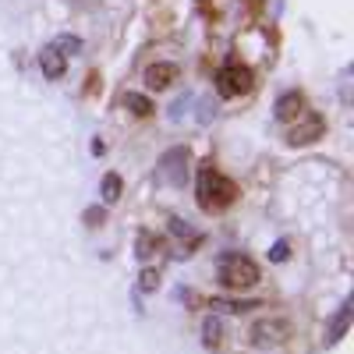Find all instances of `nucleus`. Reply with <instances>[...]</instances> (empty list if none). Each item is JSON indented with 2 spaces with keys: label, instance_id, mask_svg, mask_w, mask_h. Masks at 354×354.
<instances>
[{
  "label": "nucleus",
  "instance_id": "f257e3e1",
  "mask_svg": "<svg viewBox=\"0 0 354 354\" xmlns=\"http://www.w3.org/2000/svg\"><path fill=\"white\" fill-rule=\"evenodd\" d=\"M195 198L205 213H223L234 205V198H238V185L230 181V177H223L213 163H202L198 167V188H195Z\"/></svg>",
  "mask_w": 354,
  "mask_h": 354
},
{
  "label": "nucleus",
  "instance_id": "f03ea898",
  "mask_svg": "<svg viewBox=\"0 0 354 354\" xmlns=\"http://www.w3.org/2000/svg\"><path fill=\"white\" fill-rule=\"evenodd\" d=\"M220 283L227 290H252L259 283V266L252 259H245V255H234L230 252L220 262Z\"/></svg>",
  "mask_w": 354,
  "mask_h": 354
},
{
  "label": "nucleus",
  "instance_id": "7ed1b4c3",
  "mask_svg": "<svg viewBox=\"0 0 354 354\" xmlns=\"http://www.w3.org/2000/svg\"><path fill=\"white\" fill-rule=\"evenodd\" d=\"M252 88V71L241 68V64H227L216 71V93L223 100H234V96H245Z\"/></svg>",
  "mask_w": 354,
  "mask_h": 354
},
{
  "label": "nucleus",
  "instance_id": "20e7f679",
  "mask_svg": "<svg viewBox=\"0 0 354 354\" xmlns=\"http://www.w3.org/2000/svg\"><path fill=\"white\" fill-rule=\"evenodd\" d=\"M290 337V322L287 319H262L252 326V344L259 347H277Z\"/></svg>",
  "mask_w": 354,
  "mask_h": 354
},
{
  "label": "nucleus",
  "instance_id": "39448f33",
  "mask_svg": "<svg viewBox=\"0 0 354 354\" xmlns=\"http://www.w3.org/2000/svg\"><path fill=\"white\" fill-rule=\"evenodd\" d=\"M185 163H188V149H174L160 160V181L167 185H185Z\"/></svg>",
  "mask_w": 354,
  "mask_h": 354
},
{
  "label": "nucleus",
  "instance_id": "423d86ee",
  "mask_svg": "<svg viewBox=\"0 0 354 354\" xmlns=\"http://www.w3.org/2000/svg\"><path fill=\"white\" fill-rule=\"evenodd\" d=\"M319 135H322V117L319 113H301L298 128L290 131V145H312V142H319Z\"/></svg>",
  "mask_w": 354,
  "mask_h": 354
},
{
  "label": "nucleus",
  "instance_id": "0eeeda50",
  "mask_svg": "<svg viewBox=\"0 0 354 354\" xmlns=\"http://www.w3.org/2000/svg\"><path fill=\"white\" fill-rule=\"evenodd\" d=\"M301 110H305V100L298 93H287V96L277 100V121L290 124V121H298V117H301Z\"/></svg>",
  "mask_w": 354,
  "mask_h": 354
},
{
  "label": "nucleus",
  "instance_id": "6e6552de",
  "mask_svg": "<svg viewBox=\"0 0 354 354\" xmlns=\"http://www.w3.org/2000/svg\"><path fill=\"white\" fill-rule=\"evenodd\" d=\"M177 82V64H153L145 71V85L149 88H170Z\"/></svg>",
  "mask_w": 354,
  "mask_h": 354
},
{
  "label": "nucleus",
  "instance_id": "1a4fd4ad",
  "mask_svg": "<svg viewBox=\"0 0 354 354\" xmlns=\"http://www.w3.org/2000/svg\"><path fill=\"white\" fill-rule=\"evenodd\" d=\"M39 68H43L46 78H61V75H64V53L50 43V46L39 53Z\"/></svg>",
  "mask_w": 354,
  "mask_h": 354
},
{
  "label": "nucleus",
  "instance_id": "9d476101",
  "mask_svg": "<svg viewBox=\"0 0 354 354\" xmlns=\"http://www.w3.org/2000/svg\"><path fill=\"white\" fill-rule=\"evenodd\" d=\"M351 308H354V301L347 298L344 305H340V312H337V319H333V330H330V344H337L344 333H347V326H351Z\"/></svg>",
  "mask_w": 354,
  "mask_h": 354
},
{
  "label": "nucleus",
  "instance_id": "9b49d317",
  "mask_svg": "<svg viewBox=\"0 0 354 354\" xmlns=\"http://www.w3.org/2000/svg\"><path fill=\"white\" fill-rule=\"evenodd\" d=\"M124 106L135 110L138 117H149V113H153V103L145 100V96H138V93H128V96H124Z\"/></svg>",
  "mask_w": 354,
  "mask_h": 354
},
{
  "label": "nucleus",
  "instance_id": "f8f14e48",
  "mask_svg": "<svg viewBox=\"0 0 354 354\" xmlns=\"http://www.w3.org/2000/svg\"><path fill=\"white\" fill-rule=\"evenodd\" d=\"M103 198H106V202L121 198V177H117V174H106V177H103Z\"/></svg>",
  "mask_w": 354,
  "mask_h": 354
},
{
  "label": "nucleus",
  "instance_id": "ddd939ff",
  "mask_svg": "<svg viewBox=\"0 0 354 354\" xmlns=\"http://www.w3.org/2000/svg\"><path fill=\"white\" fill-rule=\"evenodd\" d=\"M220 322L216 319H205V326H202V337H205V347H220Z\"/></svg>",
  "mask_w": 354,
  "mask_h": 354
},
{
  "label": "nucleus",
  "instance_id": "4468645a",
  "mask_svg": "<svg viewBox=\"0 0 354 354\" xmlns=\"http://www.w3.org/2000/svg\"><path fill=\"white\" fill-rule=\"evenodd\" d=\"M53 46H57V50H61V53H75V50H78L82 43H78L75 36H61V39H53Z\"/></svg>",
  "mask_w": 354,
  "mask_h": 354
},
{
  "label": "nucleus",
  "instance_id": "2eb2a0df",
  "mask_svg": "<svg viewBox=\"0 0 354 354\" xmlns=\"http://www.w3.org/2000/svg\"><path fill=\"white\" fill-rule=\"evenodd\" d=\"M153 287H156V273L145 270V273H142V290H153Z\"/></svg>",
  "mask_w": 354,
  "mask_h": 354
},
{
  "label": "nucleus",
  "instance_id": "dca6fc26",
  "mask_svg": "<svg viewBox=\"0 0 354 354\" xmlns=\"http://www.w3.org/2000/svg\"><path fill=\"white\" fill-rule=\"evenodd\" d=\"M273 259L283 262V259H287V245H277V248H273Z\"/></svg>",
  "mask_w": 354,
  "mask_h": 354
}]
</instances>
